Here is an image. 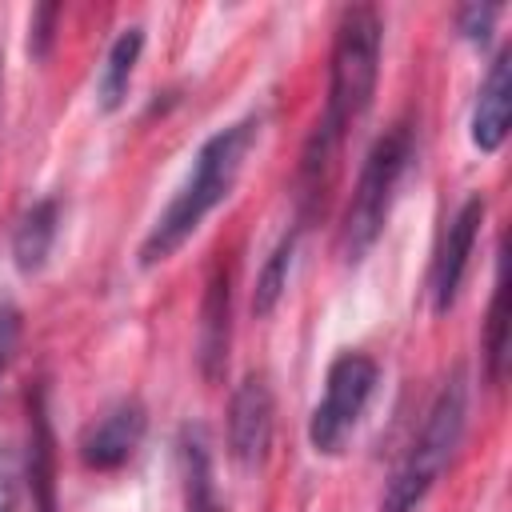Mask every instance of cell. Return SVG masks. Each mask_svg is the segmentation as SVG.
<instances>
[{"mask_svg": "<svg viewBox=\"0 0 512 512\" xmlns=\"http://www.w3.org/2000/svg\"><path fill=\"white\" fill-rule=\"evenodd\" d=\"M148 432V412L140 400H116L112 408H104L80 436V460L84 468H96V472H116L124 468L140 440Z\"/></svg>", "mask_w": 512, "mask_h": 512, "instance_id": "obj_8", "label": "cell"}, {"mask_svg": "<svg viewBox=\"0 0 512 512\" xmlns=\"http://www.w3.org/2000/svg\"><path fill=\"white\" fill-rule=\"evenodd\" d=\"M504 364H508V280H504V244H500L496 284H492V304H488V328H484V372H488V384H504Z\"/></svg>", "mask_w": 512, "mask_h": 512, "instance_id": "obj_16", "label": "cell"}, {"mask_svg": "<svg viewBox=\"0 0 512 512\" xmlns=\"http://www.w3.org/2000/svg\"><path fill=\"white\" fill-rule=\"evenodd\" d=\"M276 428V396L264 372H248L228 400V452L244 468H260Z\"/></svg>", "mask_w": 512, "mask_h": 512, "instance_id": "obj_7", "label": "cell"}, {"mask_svg": "<svg viewBox=\"0 0 512 512\" xmlns=\"http://www.w3.org/2000/svg\"><path fill=\"white\" fill-rule=\"evenodd\" d=\"M380 40H384V24L372 4L344 8L340 24H336V40H332L328 104H324V116L316 120V128L304 144V160H300V188H304L300 196L304 200H312L328 184V168L344 140V128L352 120H360L372 104L376 76H380Z\"/></svg>", "mask_w": 512, "mask_h": 512, "instance_id": "obj_1", "label": "cell"}, {"mask_svg": "<svg viewBox=\"0 0 512 512\" xmlns=\"http://www.w3.org/2000/svg\"><path fill=\"white\" fill-rule=\"evenodd\" d=\"M140 52H144V28L140 24L120 28V36L108 44V56H104L100 76H96V100H100L104 112H116L124 104Z\"/></svg>", "mask_w": 512, "mask_h": 512, "instance_id": "obj_14", "label": "cell"}, {"mask_svg": "<svg viewBox=\"0 0 512 512\" xmlns=\"http://www.w3.org/2000/svg\"><path fill=\"white\" fill-rule=\"evenodd\" d=\"M508 116H512V52L504 48L492 64L488 76L476 92V108H472V144L480 152H496L508 136Z\"/></svg>", "mask_w": 512, "mask_h": 512, "instance_id": "obj_11", "label": "cell"}, {"mask_svg": "<svg viewBox=\"0 0 512 512\" xmlns=\"http://www.w3.org/2000/svg\"><path fill=\"white\" fill-rule=\"evenodd\" d=\"M180 476H184V512H224L212 472V444L200 424L180 428Z\"/></svg>", "mask_w": 512, "mask_h": 512, "instance_id": "obj_12", "label": "cell"}, {"mask_svg": "<svg viewBox=\"0 0 512 512\" xmlns=\"http://www.w3.org/2000/svg\"><path fill=\"white\" fill-rule=\"evenodd\" d=\"M256 136H260V116H244V120H232L228 128H216L200 144L188 180L176 188V196L168 200V208L152 220L148 236L140 240V264L144 268L164 264L204 224V216L216 204L228 200V192H232V184H236V176H240V168H244Z\"/></svg>", "mask_w": 512, "mask_h": 512, "instance_id": "obj_2", "label": "cell"}, {"mask_svg": "<svg viewBox=\"0 0 512 512\" xmlns=\"http://www.w3.org/2000/svg\"><path fill=\"white\" fill-rule=\"evenodd\" d=\"M56 232H60V200L56 196H44L20 212V220L12 228V260L24 276H32L48 264Z\"/></svg>", "mask_w": 512, "mask_h": 512, "instance_id": "obj_13", "label": "cell"}, {"mask_svg": "<svg viewBox=\"0 0 512 512\" xmlns=\"http://www.w3.org/2000/svg\"><path fill=\"white\" fill-rule=\"evenodd\" d=\"M20 504V460L8 444H0V512H16Z\"/></svg>", "mask_w": 512, "mask_h": 512, "instance_id": "obj_20", "label": "cell"}, {"mask_svg": "<svg viewBox=\"0 0 512 512\" xmlns=\"http://www.w3.org/2000/svg\"><path fill=\"white\" fill-rule=\"evenodd\" d=\"M464 424H468V376H464V368H452V376H444V384L436 388V396L424 412V424H420L416 440L408 444L400 468L392 472V480L380 496V512H416L420 508V500L432 492V484L456 456V448L464 440Z\"/></svg>", "mask_w": 512, "mask_h": 512, "instance_id": "obj_3", "label": "cell"}, {"mask_svg": "<svg viewBox=\"0 0 512 512\" xmlns=\"http://www.w3.org/2000/svg\"><path fill=\"white\" fill-rule=\"evenodd\" d=\"M376 380H380V364L368 352L348 348L328 364L324 396L316 400V408L308 416V444L320 456H336L344 448L348 432L356 428V420L364 416V408L376 392Z\"/></svg>", "mask_w": 512, "mask_h": 512, "instance_id": "obj_5", "label": "cell"}, {"mask_svg": "<svg viewBox=\"0 0 512 512\" xmlns=\"http://www.w3.org/2000/svg\"><path fill=\"white\" fill-rule=\"evenodd\" d=\"M484 212H488L484 196L480 192L468 196L452 212V220H448V228L440 236V248L432 256V272H428V296H432V312L436 316H444L456 304V296H460V284H464V272H468V260H472Z\"/></svg>", "mask_w": 512, "mask_h": 512, "instance_id": "obj_6", "label": "cell"}, {"mask_svg": "<svg viewBox=\"0 0 512 512\" xmlns=\"http://www.w3.org/2000/svg\"><path fill=\"white\" fill-rule=\"evenodd\" d=\"M56 20H60V8H56V4L32 8V20H28V52H32V60H44V56L52 52Z\"/></svg>", "mask_w": 512, "mask_h": 512, "instance_id": "obj_18", "label": "cell"}, {"mask_svg": "<svg viewBox=\"0 0 512 512\" xmlns=\"http://www.w3.org/2000/svg\"><path fill=\"white\" fill-rule=\"evenodd\" d=\"M20 328H24V316L12 300H0V376L8 372L12 356H16V344H20Z\"/></svg>", "mask_w": 512, "mask_h": 512, "instance_id": "obj_19", "label": "cell"}, {"mask_svg": "<svg viewBox=\"0 0 512 512\" xmlns=\"http://www.w3.org/2000/svg\"><path fill=\"white\" fill-rule=\"evenodd\" d=\"M496 16H500L496 4H464V8L456 12V32H460L464 40H472V44H488Z\"/></svg>", "mask_w": 512, "mask_h": 512, "instance_id": "obj_17", "label": "cell"}, {"mask_svg": "<svg viewBox=\"0 0 512 512\" xmlns=\"http://www.w3.org/2000/svg\"><path fill=\"white\" fill-rule=\"evenodd\" d=\"M412 152H416V140H412V124H404V120H396L368 148L356 188H352V200H348V212H344V224H340V248H344L348 264H356L380 240L384 220L396 204V188L412 164Z\"/></svg>", "mask_w": 512, "mask_h": 512, "instance_id": "obj_4", "label": "cell"}, {"mask_svg": "<svg viewBox=\"0 0 512 512\" xmlns=\"http://www.w3.org/2000/svg\"><path fill=\"white\" fill-rule=\"evenodd\" d=\"M28 488H32V512H60L56 508V436L48 420V396L40 384L28 392Z\"/></svg>", "mask_w": 512, "mask_h": 512, "instance_id": "obj_10", "label": "cell"}, {"mask_svg": "<svg viewBox=\"0 0 512 512\" xmlns=\"http://www.w3.org/2000/svg\"><path fill=\"white\" fill-rule=\"evenodd\" d=\"M300 232H304V220H296V224L280 236V244L268 252V260H264V268H260V276H256V288H252V312H256V316H268V312L280 304V296H284V288H288V276H292V260H296Z\"/></svg>", "mask_w": 512, "mask_h": 512, "instance_id": "obj_15", "label": "cell"}, {"mask_svg": "<svg viewBox=\"0 0 512 512\" xmlns=\"http://www.w3.org/2000/svg\"><path fill=\"white\" fill-rule=\"evenodd\" d=\"M232 340V272L224 264L212 268L200 300V328H196V364L204 380H220L228 364Z\"/></svg>", "mask_w": 512, "mask_h": 512, "instance_id": "obj_9", "label": "cell"}]
</instances>
